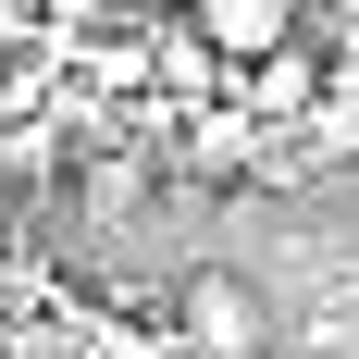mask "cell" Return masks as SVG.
Segmentation results:
<instances>
[{"instance_id": "2", "label": "cell", "mask_w": 359, "mask_h": 359, "mask_svg": "<svg viewBox=\"0 0 359 359\" xmlns=\"http://www.w3.org/2000/svg\"><path fill=\"white\" fill-rule=\"evenodd\" d=\"M186 13H198V37H211L236 74H260L273 50H297V0H186Z\"/></svg>"}, {"instance_id": "1", "label": "cell", "mask_w": 359, "mask_h": 359, "mask_svg": "<svg viewBox=\"0 0 359 359\" xmlns=\"http://www.w3.org/2000/svg\"><path fill=\"white\" fill-rule=\"evenodd\" d=\"M273 285H260V273H236V260H198V273H186L174 285V347L186 359H273Z\"/></svg>"}, {"instance_id": "3", "label": "cell", "mask_w": 359, "mask_h": 359, "mask_svg": "<svg viewBox=\"0 0 359 359\" xmlns=\"http://www.w3.org/2000/svg\"><path fill=\"white\" fill-rule=\"evenodd\" d=\"M137 161H111V149H100V161H74V211H87V223H124V211H137Z\"/></svg>"}, {"instance_id": "4", "label": "cell", "mask_w": 359, "mask_h": 359, "mask_svg": "<svg viewBox=\"0 0 359 359\" xmlns=\"http://www.w3.org/2000/svg\"><path fill=\"white\" fill-rule=\"evenodd\" d=\"M124 13H186V0H124Z\"/></svg>"}]
</instances>
